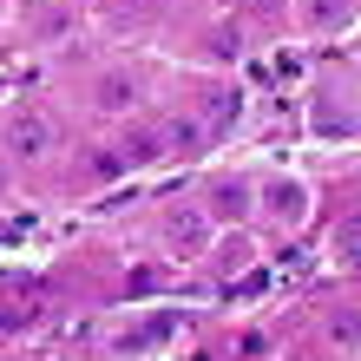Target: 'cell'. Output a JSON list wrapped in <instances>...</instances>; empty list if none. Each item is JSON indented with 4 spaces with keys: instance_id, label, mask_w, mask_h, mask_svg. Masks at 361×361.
<instances>
[{
    "instance_id": "obj_8",
    "label": "cell",
    "mask_w": 361,
    "mask_h": 361,
    "mask_svg": "<svg viewBox=\"0 0 361 361\" xmlns=\"http://www.w3.org/2000/svg\"><path fill=\"white\" fill-rule=\"evenodd\" d=\"M164 335H171V322H164V315H158V322H145L138 335H132V342H125V348H145V342H164Z\"/></svg>"
},
{
    "instance_id": "obj_1",
    "label": "cell",
    "mask_w": 361,
    "mask_h": 361,
    "mask_svg": "<svg viewBox=\"0 0 361 361\" xmlns=\"http://www.w3.org/2000/svg\"><path fill=\"white\" fill-rule=\"evenodd\" d=\"M7 145H13L20 158H47L53 145H59V125H53L47 112H20V118H13V132H7Z\"/></svg>"
},
{
    "instance_id": "obj_4",
    "label": "cell",
    "mask_w": 361,
    "mask_h": 361,
    "mask_svg": "<svg viewBox=\"0 0 361 361\" xmlns=\"http://www.w3.org/2000/svg\"><path fill=\"white\" fill-rule=\"evenodd\" d=\"M230 118H237V92H224V86H210V92H204V125H210V132H224Z\"/></svg>"
},
{
    "instance_id": "obj_7",
    "label": "cell",
    "mask_w": 361,
    "mask_h": 361,
    "mask_svg": "<svg viewBox=\"0 0 361 361\" xmlns=\"http://www.w3.org/2000/svg\"><path fill=\"white\" fill-rule=\"evenodd\" d=\"M217 210H224V217H243V210H250V190L243 184H224L217 190Z\"/></svg>"
},
{
    "instance_id": "obj_5",
    "label": "cell",
    "mask_w": 361,
    "mask_h": 361,
    "mask_svg": "<svg viewBox=\"0 0 361 361\" xmlns=\"http://www.w3.org/2000/svg\"><path fill=\"white\" fill-rule=\"evenodd\" d=\"M158 145H164V152H204V145H197V125H190V118H171V125L158 132Z\"/></svg>"
},
{
    "instance_id": "obj_3",
    "label": "cell",
    "mask_w": 361,
    "mask_h": 361,
    "mask_svg": "<svg viewBox=\"0 0 361 361\" xmlns=\"http://www.w3.org/2000/svg\"><path fill=\"white\" fill-rule=\"evenodd\" d=\"M204 237H210L204 210H171V243H178V257H197Z\"/></svg>"
},
{
    "instance_id": "obj_6",
    "label": "cell",
    "mask_w": 361,
    "mask_h": 361,
    "mask_svg": "<svg viewBox=\"0 0 361 361\" xmlns=\"http://www.w3.org/2000/svg\"><path fill=\"white\" fill-rule=\"evenodd\" d=\"M355 0H302V13H309V27H329V20H348Z\"/></svg>"
},
{
    "instance_id": "obj_9",
    "label": "cell",
    "mask_w": 361,
    "mask_h": 361,
    "mask_svg": "<svg viewBox=\"0 0 361 361\" xmlns=\"http://www.w3.org/2000/svg\"><path fill=\"white\" fill-rule=\"evenodd\" d=\"M348 263H355V269H361V217H355V224H348Z\"/></svg>"
},
{
    "instance_id": "obj_10",
    "label": "cell",
    "mask_w": 361,
    "mask_h": 361,
    "mask_svg": "<svg viewBox=\"0 0 361 361\" xmlns=\"http://www.w3.org/2000/svg\"><path fill=\"white\" fill-rule=\"evenodd\" d=\"M0 190H7V171H0Z\"/></svg>"
},
{
    "instance_id": "obj_2",
    "label": "cell",
    "mask_w": 361,
    "mask_h": 361,
    "mask_svg": "<svg viewBox=\"0 0 361 361\" xmlns=\"http://www.w3.org/2000/svg\"><path fill=\"white\" fill-rule=\"evenodd\" d=\"M263 197H269V217H276V224H302V210H309V190L289 184V178H276Z\"/></svg>"
}]
</instances>
